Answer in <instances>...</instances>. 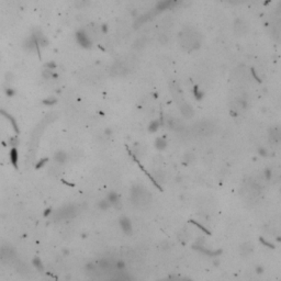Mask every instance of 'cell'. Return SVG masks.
<instances>
[{
	"mask_svg": "<svg viewBox=\"0 0 281 281\" xmlns=\"http://www.w3.org/2000/svg\"><path fill=\"white\" fill-rule=\"evenodd\" d=\"M107 200H108L109 202H110V204L111 205H116L120 203V195L116 193V192H110L108 195V197H107Z\"/></svg>",
	"mask_w": 281,
	"mask_h": 281,
	"instance_id": "e0dca14e",
	"label": "cell"
},
{
	"mask_svg": "<svg viewBox=\"0 0 281 281\" xmlns=\"http://www.w3.org/2000/svg\"><path fill=\"white\" fill-rule=\"evenodd\" d=\"M76 38L80 46H83L85 48H89L91 46V40H90L89 35L87 34L83 30H80L76 33Z\"/></svg>",
	"mask_w": 281,
	"mask_h": 281,
	"instance_id": "8992f818",
	"label": "cell"
},
{
	"mask_svg": "<svg viewBox=\"0 0 281 281\" xmlns=\"http://www.w3.org/2000/svg\"><path fill=\"white\" fill-rule=\"evenodd\" d=\"M264 271H265V268H264L261 265H259V266H257V267H256V273L261 275V273H264Z\"/></svg>",
	"mask_w": 281,
	"mask_h": 281,
	"instance_id": "8d00e7d4",
	"label": "cell"
},
{
	"mask_svg": "<svg viewBox=\"0 0 281 281\" xmlns=\"http://www.w3.org/2000/svg\"><path fill=\"white\" fill-rule=\"evenodd\" d=\"M193 160H195V156H193L191 153L186 154V156H185V162H186V163H187V164H191Z\"/></svg>",
	"mask_w": 281,
	"mask_h": 281,
	"instance_id": "f1b7e54d",
	"label": "cell"
},
{
	"mask_svg": "<svg viewBox=\"0 0 281 281\" xmlns=\"http://www.w3.org/2000/svg\"><path fill=\"white\" fill-rule=\"evenodd\" d=\"M162 248H163V249H168V248H169V244L167 243V242H164V243L162 244Z\"/></svg>",
	"mask_w": 281,
	"mask_h": 281,
	"instance_id": "ab89813d",
	"label": "cell"
},
{
	"mask_svg": "<svg viewBox=\"0 0 281 281\" xmlns=\"http://www.w3.org/2000/svg\"><path fill=\"white\" fill-rule=\"evenodd\" d=\"M98 207H99L100 210L105 211V210H108V209L111 207V204H110V202H109L107 199H103V200H101V201L98 203Z\"/></svg>",
	"mask_w": 281,
	"mask_h": 281,
	"instance_id": "44dd1931",
	"label": "cell"
},
{
	"mask_svg": "<svg viewBox=\"0 0 281 281\" xmlns=\"http://www.w3.org/2000/svg\"><path fill=\"white\" fill-rule=\"evenodd\" d=\"M42 76L44 77L45 79H51V78H53V77H56V75L54 74L53 70L46 69V68H45V70H43V73H42Z\"/></svg>",
	"mask_w": 281,
	"mask_h": 281,
	"instance_id": "7402d4cb",
	"label": "cell"
},
{
	"mask_svg": "<svg viewBox=\"0 0 281 281\" xmlns=\"http://www.w3.org/2000/svg\"><path fill=\"white\" fill-rule=\"evenodd\" d=\"M51 213H52L51 209H47V210H46V211H45V212H44V215H45V216H47L48 214H51Z\"/></svg>",
	"mask_w": 281,
	"mask_h": 281,
	"instance_id": "60d3db41",
	"label": "cell"
},
{
	"mask_svg": "<svg viewBox=\"0 0 281 281\" xmlns=\"http://www.w3.org/2000/svg\"><path fill=\"white\" fill-rule=\"evenodd\" d=\"M192 132L199 136H209L214 132V125L209 121H201L193 126Z\"/></svg>",
	"mask_w": 281,
	"mask_h": 281,
	"instance_id": "3957f363",
	"label": "cell"
},
{
	"mask_svg": "<svg viewBox=\"0 0 281 281\" xmlns=\"http://www.w3.org/2000/svg\"><path fill=\"white\" fill-rule=\"evenodd\" d=\"M119 224H120V227L121 230L123 231V233L126 234V235H131L133 233V226H132V223L130 219L126 216H122L119 219Z\"/></svg>",
	"mask_w": 281,
	"mask_h": 281,
	"instance_id": "52a82bcc",
	"label": "cell"
},
{
	"mask_svg": "<svg viewBox=\"0 0 281 281\" xmlns=\"http://www.w3.org/2000/svg\"><path fill=\"white\" fill-rule=\"evenodd\" d=\"M201 44V34L192 26H186L179 33V45L187 52L195 51Z\"/></svg>",
	"mask_w": 281,
	"mask_h": 281,
	"instance_id": "6da1fadb",
	"label": "cell"
},
{
	"mask_svg": "<svg viewBox=\"0 0 281 281\" xmlns=\"http://www.w3.org/2000/svg\"><path fill=\"white\" fill-rule=\"evenodd\" d=\"M155 147H156L158 150H164L167 147V142L165 138L163 137H158L155 140Z\"/></svg>",
	"mask_w": 281,
	"mask_h": 281,
	"instance_id": "d6986e66",
	"label": "cell"
},
{
	"mask_svg": "<svg viewBox=\"0 0 281 281\" xmlns=\"http://www.w3.org/2000/svg\"><path fill=\"white\" fill-rule=\"evenodd\" d=\"M0 112H1V113H2V114L5 115L7 119H8V120H10V121H11V124L13 125L14 130H17V131H18V125H17V123H16V120H14V119H13L12 116L9 114V113H7V112H5V111H0Z\"/></svg>",
	"mask_w": 281,
	"mask_h": 281,
	"instance_id": "cb8c5ba5",
	"label": "cell"
},
{
	"mask_svg": "<svg viewBox=\"0 0 281 281\" xmlns=\"http://www.w3.org/2000/svg\"><path fill=\"white\" fill-rule=\"evenodd\" d=\"M67 159H68L67 154L65 153L64 150H58V152H56V153L54 154V160L58 164V165H63V164H65L66 162H67Z\"/></svg>",
	"mask_w": 281,
	"mask_h": 281,
	"instance_id": "9a60e30c",
	"label": "cell"
},
{
	"mask_svg": "<svg viewBox=\"0 0 281 281\" xmlns=\"http://www.w3.org/2000/svg\"><path fill=\"white\" fill-rule=\"evenodd\" d=\"M115 266H116V268L119 270H123L125 268V262L123 260H118V261L115 262Z\"/></svg>",
	"mask_w": 281,
	"mask_h": 281,
	"instance_id": "f546056e",
	"label": "cell"
},
{
	"mask_svg": "<svg viewBox=\"0 0 281 281\" xmlns=\"http://www.w3.org/2000/svg\"><path fill=\"white\" fill-rule=\"evenodd\" d=\"M268 140L270 144H278L281 142V125H275L269 128Z\"/></svg>",
	"mask_w": 281,
	"mask_h": 281,
	"instance_id": "5b68a950",
	"label": "cell"
},
{
	"mask_svg": "<svg viewBox=\"0 0 281 281\" xmlns=\"http://www.w3.org/2000/svg\"><path fill=\"white\" fill-rule=\"evenodd\" d=\"M56 98L55 97H48V98H46V99H44V101H43V103L46 105H53L56 103Z\"/></svg>",
	"mask_w": 281,
	"mask_h": 281,
	"instance_id": "484cf974",
	"label": "cell"
},
{
	"mask_svg": "<svg viewBox=\"0 0 281 281\" xmlns=\"http://www.w3.org/2000/svg\"><path fill=\"white\" fill-rule=\"evenodd\" d=\"M159 126H160L159 121H153L150 124V126H148V130H150V132H156L159 128Z\"/></svg>",
	"mask_w": 281,
	"mask_h": 281,
	"instance_id": "603a6c76",
	"label": "cell"
},
{
	"mask_svg": "<svg viewBox=\"0 0 281 281\" xmlns=\"http://www.w3.org/2000/svg\"><path fill=\"white\" fill-rule=\"evenodd\" d=\"M240 254L243 256H248V255H250L252 252V250H254V246H252V243L246 242V243H243L240 245Z\"/></svg>",
	"mask_w": 281,
	"mask_h": 281,
	"instance_id": "2e32d148",
	"label": "cell"
},
{
	"mask_svg": "<svg viewBox=\"0 0 281 281\" xmlns=\"http://www.w3.org/2000/svg\"><path fill=\"white\" fill-rule=\"evenodd\" d=\"M23 46H24V48H26V50H28V51H30V52L38 51V43L35 42V40L32 38V36H30L28 40H26V41H24V45H23Z\"/></svg>",
	"mask_w": 281,
	"mask_h": 281,
	"instance_id": "5bb4252c",
	"label": "cell"
},
{
	"mask_svg": "<svg viewBox=\"0 0 281 281\" xmlns=\"http://www.w3.org/2000/svg\"><path fill=\"white\" fill-rule=\"evenodd\" d=\"M179 110H180V113H181L182 116L186 119H191V118H193V115H195V110H193V108L187 102H180V104H179Z\"/></svg>",
	"mask_w": 281,
	"mask_h": 281,
	"instance_id": "9c48e42d",
	"label": "cell"
},
{
	"mask_svg": "<svg viewBox=\"0 0 281 281\" xmlns=\"http://www.w3.org/2000/svg\"><path fill=\"white\" fill-rule=\"evenodd\" d=\"M46 160H47V159H41V160H40V162L36 164V168H41V167L43 166L45 163H46Z\"/></svg>",
	"mask_w": 281,
	"mask_h": 281,
	"instance_id": "74e56055",
	"label": "cell"
},
{
	"mask_svg": "<svg viewBox=\"0 0 281 281\" xmlns=\"http://www.w3.org/2000/svg\"><path fill=\"white\" fill-rule=\"evenodd\" d=\"M55 66H56V65H55V63H53V62H50V63H46V64H45V68H46V69L53 70L55 68Z\"/></svg>",
	"mask_w": 281,
	"mask_h": 281,
	"instance_id": "e575fe53",
	"label": "cell"
},
{
	"mask_svg": "<svg viewBox=\"0 0 281 281\" xmlns=\"http://www.w3.org/2000/svg\"><path fill=\"white\" fill-rule=\"evenodd\" d=\"M131 200L135 207L147 208L152 202V195L142 186H134L131 189Z\"/></svg>",
	"mask_w": 281,
	"mask_h": 281,
	"instance_id": "7a4b0ae2",
	"label": "cell"
},
{
	"mask_svg": "<svg viewBox=\"0 0 281 281\" xmlns=\"http://www.w3.org/2000/svg\"><path fill=\"white\" fill-rule=\"evenodd\" d=\"M10 144H12L13 147H16L17 144H19V140H18V138L17 137H13V138H11V140H10Z\"/></svg>",
	"mask_w": 281,
	"mask_h": 281,
	"instance_id": "f35d334b",
	"label": "cell"
},
{
	"mask_svg": "<svg viewBox=\"0 0 281 281\" xmlns=\"http://www.w3.org/2000/svg\"><path fill=\"white\" fill-rule=\"evenodd\" d=\"M193 248L199 250V252H203V254H207L208 256H212V257H216V256L221 255L222 254V249H217V250H210V249H207L204 246H199V245H195Z\"/></svg>",
	"mask_w": 281,
	"mask_h": 281,
	"instance_id": "4fadbf2b",
	"label": "cell"
},
{
	"mask_svg": "<svg viewBox=\"0 0 281 281\" xmlns=\"http://www.w3.org/2000/svg\"><path fill=\"white\" fill-rule=\"evenodd\" d=\"M9 157L11 164L17 168V166H18V159H19V153H18V150H17L16 147H13L12 150H10Z\"/></svg>",
	"mask_w": 281,
	"mask_h": 281,
	"instance_id": "ac0fdd59",
	"label": "cell"
},
{
	"mask_svg": "<svg viewBox=\"0 0 281 281\" xmlns=\"http://www.w3.org/2000/svg\"><path fill=\"white\" fill-rule=\"evenodd\" d=\"M88 5V0H76V7L77 8H83Z\"/></svg>",
	"mask_w": 281,
	"mask_h": 281,
	"instance_id": "83f0119b",
	"label": "cell"
},
{
	"mask_svg": "<svg viewBox=\"0 0 281 281\" xmlns=\"http://www.w3.org/2000/svg\"><path fill=\"white\" fill-rule=\"evenodd\" d=\"M271 34L276 41L281 43V18L277 20L275 22V24L272 26Z\"/></svg>",
	"mask_w": 281,
	"mask_h": 281,
	"instance_id": "8fae6325",
	"label": "cell"
},
{
	"mask_svg": "<svg viewBox=\"0 0 281 281\" xmlns=\"http://www.w3.org/2000/svg\"><path fill=\"white\" fill-rule=\"evenodd\" d=\"M259 240H260V243H262L264 245L266 246V247H270V248H273V245H272L271 243H269V242H267V240L264 238V237H260L259 238Z\"/></svg>",
	"mask_w": 281,
	"mask_h": 281,
	"instance_id": "4dcf8cb0",
	"label": "cell"
},
{
	"mask_svg": "<svg viewBox=\"0 0 281 281\" xmlns=\"http://www.w3.org/2000/svg\"><path fill=\"white\" fill-rule=\"evenodd\" d=\"M31 36L34 38L35 42L38 43V46H47L48 41H47V38H46V36L43 34L42 31H40V30H35Z\"/></svg>",
	"mask_w": 281,
	"mask_h": 281,
	"instance_id": "30bf717a",
	"label": "cell"
},
{
	"mask_svg": "<svg viewBox=\"0 0 281 281\" xmlns=\"http://www.w3.org/2000/svg\"><path fill=\"white\" fill-rule=\"evenodd\" d=\"M233 31L237 36H244L249 31L248 23L243 19H236L233 23Z\"/></svg>",
	"mask_w": 281,
	"mask_h": 281,
	"instance_id": "277c9868",
	"label": "cell"
},
{
	"mask_svg": "<svg viewBox=\"0 0 281 281\" xmlns=\"http://www.w3.org/2000/svg\"><path fill=\"white\" fill-rule=\"evenodd\" d=\"M264 176H265V178L267 179V180H270L272 177V170L270 169V168H266V169L264 170Z\"/></svg>",
	"mask_w": 281,
	"mask_h": 281,
	"instance_id": "4316f807",
	"label": "cell"
},
{
	"mask_svg": "<svg viewBox=\"0 0 281 281\" xmlns=\"http://www.w3.org/2000/svg\"><path fill=\"white\" fill-rule=\"evenodd\" d=\"M6 93H7V96L13 97L14 95H16V91H14L12 88H7V89H6Z\"/></svg>",
	"mask_w": 281,
	"mask_h": 281,
	"instance_id": "836d02e7",
	"label": "cell"
},
{
	"mask_svg": "<svg viewBox=\"0 0 281 281\" xmlns=\"http://www.w3.org/2000/svg\"><path fill=\"white\" fill-rule=\"evenodd\" d=\"M145 45H146V38H138L137 40L134 42L133 47H134L135 50H142V48L145 47Z\"/></svg>",
	"mask_w": 281,
	"mask_h": 281,
	"instance_id": "ffe728a7",
	"label": "cell"
},
{
	"mask_svg": "<svg viewBox=\"0 0 281 281\" xmlns=\"http://www.w3.org/2000/svg\"><path fill=\"white\" fill-rule=\"evenodd\" d=\"M159 41H160V43H163V44H166L167 42H168V38L166 36V34H160Z\"/></svg>",
	"mask_w": 281,
	"mask_h": 281,
	"instance_id": "d590c367",
	"label": "cell"
},
{
	"mask_svg": "<svg viewBox=\"0 0 281 281\" xmlns=\"http://www.w3.org/2000/svg\"><path fill=\"white\" fill-rule=\"evenodd\" d=\"M258 154L260 155V156H262V157H266V156H268V152H267V150L266 148H264V147H260L258 150Z\"/></svg>",
	"mask_w": 281,
	"mask_h": 281,
	"instance_id": "1f68e13d",
	"label": "cell"
},
{
	"mask_svg": "<svg viewBox=\"0 0 281 281\" xmlns=\"http://www.w3.org/2000/svg\"><path fill=\"white\" fill-rule=\"evenodd\" d=\"M280 192H281V189H280Z\"/></svg>",
	"mask_w": 281,
	"mask_h": 281,
	"instance_id": "7bdbcfd3",
	"label": "cell"
},
{
	"mask_svg": "<svg viewBox=\"0 0 281 281\" xmlns=\"http://www.w3.org/2000/svg\"><path fill=\"white\" fill-rule=\"evenodd\" d=\"M182 281H192V280H190V279H182Z\"/></svg>",
	"mask_w": 281,
	"mask_h": 281,
	"instance_id": "b9f144b4",
	"label": "cell"
},
{
	"mask_svg": "<svg viewBox=\"0 0 281 281\" xmlns=\"http://www.w3.org/2000/svg\"><path fill=\"white\" fill-rule=\"evenodd\" d=\"M167 124H168V126H169L171 130H174L175 132H182L183 128H185L182 122L179 121L178 119H174V118L169 119V120L167 121Z\"/></svg>",
	"mask_w": 281,
	"mask_h": 281,
	"instance_id": "7c38bea8",
	"label": "cell"
},
{
	"mask_svg": "<svg viewBox=\"0 0 281 281\" xmlns=\"http://www.w3.org/2000/svg\"><path fill=\"white\" fill-rule=\"evenodd\" d=\"M128 68L126 67V65L121 62L113 64V66L111 67V74L113 76H123L125 74H128Z\"/></svg>",
	"mask_w": 281,
	"mask_h": 281,
	"instance_id": "ba28073f",
	"label": "cell"
},
{
	"mask_svg": "<svg viewBox=\"0 0 281 281\" xmlns=\"http://www.w3.org/2000/svg\"><path fill=\"white\" fill-rule=\"evenodd\" d=\"M33 265H34L35 268L38 269V270H43V269H44V265L42 264L41 259H40V258H34V259H33Z\"/></svg>",
	"mask_w": 281,
	"mask_h": 281,
	"instance_id": "d4e9b609",
	"label": "cell"
},
{
	"mask_svg": "<svg viewBox=\"0 0 281 281\" xmlns=\"http://www.w3.org/2000/svg\"><path fill=\"white\" fill-rule=\"evenodd\" d=\"M225 1L231 3V5H240V3H243L245 0H225Z\"/></svg>",
	"mask_w": 281,
	"mask_h": 281,
	"instance_id": "d6a6232c",
	"label": "cell"
}]
</instances>
